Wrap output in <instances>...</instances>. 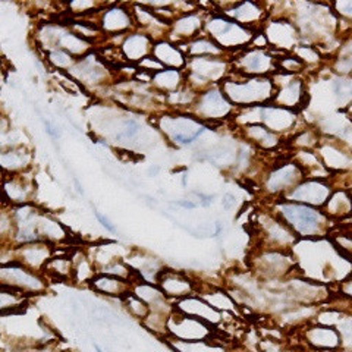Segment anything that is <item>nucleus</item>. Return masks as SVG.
<instances>
[{"label":"nucleus","instance_id":"c85d7f7f","mask_svg":"<svg viewBox=\"0 0 352 352\" xmlns=\"http://www.w3.org/2000/svg\"><path fill=\"white\" fill-rule=\"evenodd\" d=\"M340 292H342V295H345L346 298H349L352 301V273L346 279L342 280V283H340Z\"/></svg>","mask_w":352,"mask_h":352},{"label":"nucleus","instance_id":"393cba45","mask_svg":"<svg viewBox=\"0 0 352 352\" xmlns=\"http://www.w3.org/2000/svg\"><path fill=\"white\" fill-rule=\"evenodd\" d=\"M126 300H128V310H129L132 314L140 317V318L148 317L150 308H148V305H147L144 301H142L141 298H135L134 295L128 294V295H126Z\"/></svg>","mask_w":352,"mask_h":352},{"label":"nucleus","instance_id":"c756f323","mask_svg":"<svg viewBox=\"0 0 352 352\" xmlns=\"http://www.w3.org/2000/svg\"><path fill=\"white\" fill-rule=\"evenodd\" d=\"M94 214H96V217H97V220H98V222H100L102 223V226L103 228H106L107 230H109V232H116V228L112 225V223H110V220L107 219V217H104L102 213H98L97 210H94Z\"/></svg>","mask_w":352,"mask_h":352},{"label":"nucleus","instance_id":"4468645a","mask_svg":"<svg viewBox=\"0 0 352 352\" xmlns=\"http://www.w3.org/2000/svg\"><path fill=\"white\" fill-rule=\"evenodd\" d=\"M178 310L188 316L200 318V320L212 326L217 324L220 322V318H222L216 308H213L208 302H204L203 300H198V298H184L179 302Z\"/></svg>","mask_w":352,"mask_h":352},{"label":"nucleus","instance_id":"f257e3e1","mask_svg":"<svg viewBox=\"0 0 352 352\" xmlns=\"http://www.w3.org/2000/svg\"><path fill=\"white\" fill-rule=\"evenodd\" d=\"M274 212L296 236L314 239L329 235L330 217L320 208L282 200L276 204Z\"/></svg>","mask_w":352,"mask_h":352},{"label":"nucleus","instance_id":"aec40b11","mask_svg":"<svg viewBox=\"0 0 352 352\" xmlns=\"http://www.w3.org/2000/svg\"><path fill=\"white\" fill-rule=\"evenodd\" d=\"M322 156L324 157V163L329 169L345 170L352 166V153L342 151L339 147L330 146L322 148Z\"/></svg>","mask_w":352,"mask_h":352},{"label":"nucleus","instance_id":"cd10ccee","mask_svg":"<svg viewBox=\"0 0 352 352\" xmlns=\"http://www.w3.org/2000/svg\"><path fill=\"white\" fill-rule=\"evenodd\" d=\"M333 8L335 12H338L340 16L352 21V2H338L333 5Z\"/></svg>","mask_w":352,"mask_h":352},{"label":"nucleus","instance_id":"72a5a7b5","mask_svg":"<svg viewBox=\"0 0 352 352\" xmlns=\"http://www.w3.org/2000/svg\"><path fill=\"white\" fill-rule=\"evenodd\" d=\"M94 348H96V351H97V352H104V351H103L100 346H98V345H96Z\"/></svg>","mask_w":352,"mask_h":352},{"label":"nucleus","instance_id":"b1692460","mask_svg":"<svg viewBox=\"0 0 352 352\" xmlns=\"http://www.w3.org/2000/svg\"><path fill=\"white\" fill-rule=\"evenodd\" d=\"M178 28L182 30L184 37H192L195 32L201 30V19L195 15L185 16L178 22Z\"/></svg>","mask_w":352,"mask_h":352},{"label":"nucleus","instance_id":"2eb2a0df","mask_svg":"<svg viewBox=\"0 0 352 352\" xmlns=\"http://www.w3.org/2000/svg\"><path fill=\"white\" fill-rule=\"evenodd\" d=\"M157 282L162 286V291L169 296H190L192 292V283L178 273L163 270L159 274Z\"/></svg>","mask_w":352,"mask_h":352},{"label":"nucleus","instance_id":"bb28decb","mask_svg":"<svg viewBox=\"0 0 352 352\" xmlns=\"http://www.w3.org/2000/svg\"><path fill=\"white\" fill-rule=\"evenodd\" d=\"M140 132V125L138 122H135V120H128V122L125 124L124 129L119 132L118 134V140H122V138H134L137 134Z\"/></svg>","mask_w":352,"mask_h":352},{"label":"nucleus","instance_id":"f03ea898","mask_svg":"<svg viewBox=\"0 0 352 352\" xmlns=\"http://www.w3.org/2000/svg\"><path fill=\"white\" fill-rule=\"evenodd\" d=\"M222 88L230 103L247 107H256L254 104L273 102L274 96H276L273 81L270 78H263V76L242 82L226 81Z\"/></svg>","mask_w":352,"mask_h":352},{"label":"nucleus","instance_id":"a211bd4d","mask_svg":"<svg viewBox=\"0 0 352 352\" xmlns=\"http://www.w3.org/2000/svg\"><path fill=\"white\" fill-rule=\"evenodd\" d=\"M304 97H305V93H304L302 82L301 81H291L283 88V90L276 93V96H274V98H273V102L276 103L274 106H278V107L294 109V107L301 104Z\"/></svg>","mask_w":352,"mask_h":352},{"label":"nucleus","instance_id":"39448f33","mask_svg":"<svg viewBox=\"0 0 352 352\" xmlns=\"http://www.w3.org/2000/svg\"><path fill=\"white\" fill-rule=\"evenodd\" d=\"M332 195V186L322 179L305 181L296 185L292 191L286 194V200L302 203L311 207H324L327 200Z\"/></svg>","mask_w":352,"mask_h":352},{"label":"nucleus","instance_id":"1a4fd4ad","mask_svg":"<svg viewBox=\"0 0 352 352\" xmlns=\"http://www.w3.org/2000/svg\"><path fill=\"white\" fill-rule=\"evenodd\" d=\"M232 112V103L228 100V97L219 90H210L201 96L198 102V113L204 116V119L216 120L228 116Z\"/></svg>","mask_w":352,"mask_h":352},{"label":"nucleus","instance_id":"dca6fc26","mask_svg":"<svg viewBox=\"0 0 352 352\" xmlns=\"http://www.w3.org/2000/svg\"><path fill=\"white\" fill-rule=\"evenodd\" d=\"M330 219H344L352 214V195L346 191H335L323 210Z\"/></svg>","mask_w":352,"mask_h":352},{"label":"nucleus","instance_id":"a878e982","mask_svg":"<svg viewBox=\"0 0 352 352\" xmlns=\"http://www.w3.org/2000/svg\"><path fill=\"white\" fill-rule=\"evenodd\" d=\"M296 58H300L304 63H317L318 53L313 47H300L296 49Z\"/></svg>","mask_w":352,"mask_h":352},{"label":"nucleus","instance_id":"423d86ee","mask_svg":"<svg viewBox=\"0 0 352 352\" xmlns=\"http://www.w3.org/2000/svg\"><path fill=\"white\" fill-rule=\"evenodd\" d=\"M2 286H8L21 292H38L44 289L43 280L36 276L25 266H19L18 263H10L9 266L2 267Z\"/></svg>","mask_w":352,"mask_h":352},{"label":"nucleus","instance_id":"20e7f679","mask_svg":"<svg viewBox=\"0 0 352 352\" xmlns=\"http://www.w3.org/2000/svg\"><path fill=\"white\" fill-rule=\"evenodd\" d=\"M168 329L173 339L185 340V342H198V340L213 339L212 324L179 310L175 316H172Z\"/></svg>","mask_w":352,"mask_h":352},{"label":"nucleus","instance_id":"7c9ffc66","mask_svg":"<svg viewBox=\"0 0 352 352\" xmlns=\"http://www.w3.org/2000/svg\"><path fill=\"white\" fill-rule=\"evenodd\" d=\"M235 203H236L235 195H232V194H225V195H223L222 204H223V207L226 208V210H230V208H232V207L235 206Z\"/></svg>","mask_w":352,"mask_h":352},{"label":"nucleus","instance_id":"412c9836","mask_svg":"<svg viewBox=\"0 0 352 352\" xmlns=\"http://www.w3.org/2000/svg\"><path fill=\"white\" fill-rule=\"evenodd\" d=\"M226 14L229 16H232L242 22V25L250 28V24L254 21H260L261 16L264 15L263 10L254 5V3H235L234 10H226ZM251 30V28H250Z\"/></svg>","mask_w":352,"mask_h":352},{"label":"nucleus","instance_id":"ddd939ff","mask_svg":"<svg viewBox=\"0 0 352 352\" xmlns=\"http://www.w3.org/2000/svg\"><path fill=\"white\" fill-rule=\"evenodd\" d=\"M267 41L273 44L276 49L280 50H288L295 46L296 43V30L294 25L286 21H278L272 22L267 27Z\"/></svg>","mask_w":352,"mask_h":352},{"label":"nucleus","instance_id":"f3484780","mask_svg":"<svg viewBox=\"0 0 352 352\" xmlns=\"http://www.w3.org/2000/svg\"><path fill=\"white\" fill-rule=\"evenodd\" d=\"M22 264H27L30 267H41L46 266L50 260V247L41 242H30L21 248Z\"/></svg>","mask_w":352,"mask_h":352},{"label":"nucleus","instance_id":"6ab92c4d","mask_svg":"<svg viewBox=\"0 0 352 352\" xmlns=\"http://www.w3.org/2000/svg\"><path fill=\"white\" fill-rule=\"evenodd\" d=\"M93 289L104 295H128L129 285L118 276H96L93 278Z\"/></svg>","mask_w":352,"mask_h":352},{"label":"nucleus","instance_id":"7ed1b4c3","mask_svg":"<svg viewBox=\"0 0 352 352\" xmlns=\"http://www.w3.org/2000/svg\"><path fill=\"white\" fill-rule=\"evenodd\" d=\"M207 30L220 49H242L254 38L248 27L219 16L208 21Z\"/></svg>","mask_w":352,"mask_h":352},{"label":"nucleus","instance_id":"9d476101","mask_svg":"<svg viewBox=\"0 0 352 352\" xmlns=\"http://www.w3.org/2000/svg\"><path fill=\"white\" fill-rule=\"evenodd\" d=\"M307 344L317 351H336L340 349V335L336 327L317 324L308 327L304 332Z\"/></svg>","mask_w":352,"mask_h":352},{"label":"nucleus","instance_id":"2f4dec72","mask_svg":"<svg viewBox=\"0 0 352 352\" xmlns=\"http://www.w3.org/2000/svg\"><path fill=\"white\" fill-rule=\"evenodd\" d=\"M175 204H176V206H181V207H184V208H195V207H197V204H195V203H192V201H186V200L176 201Z\"/></svg>","mask_w":352,"mask_h":352},{"label":"nucleus","instance_id":"9b49d317","mask_svg":"<svg viewBox=\"0 0 352 352\" xmlns=\"http://www.w3.org/2000/svg\"><path fill=\"white\" fill-rule=\"evenodd\" d=\"M242 71L252 75H264L273 71H278V62L274 60L270 53L266 50H248L244 56L239 58Z\"/></svg>","mask_w":352,"mask_h":352},{"label":"nucleus","instance_id":"0eeeda50","mask_svg":"<svg viewBox=\"0 0 352 352\" xmlns=\"http://www.w3.org/2000/svg\"><path fill=\"white\" fill-rule=\"evenodd\" d=\"M295 257L286 254V251L267 250L257 257V272L267 278H282L295 266Z\"/></svg>","mask_w":352,"mask_h":352},{"label":"nucleus","instance_id":"6e6552de","mask_svg":"<svg viewBox=\"0 0 352 352\" xmlns=\"http://www.w3.org/2000/svg\"><path fill=\"white\" fill-rule=\"evenodd\" d=\"M304 178V172L298 164H286V166L274 170L267 181V190L270 194H288Z\"/></svg>","mask_w":352,"mask_h":352},{"label":"nucleus","instance_id":"4be33fe9","mask_svg":"<svg viewBox=\"0 0 352 352\" xmlns=\"http://www.w3.org/2000/svg\"><path fill=\"white\" fill-rule=\"evenodd\" d=\"M247 132H248V137L252 138L254 141H257L260 146L263 147H274L278 144V137L274 132L269 131L266 126H261L258 124H254L247 128Z\"/></svg>","mask_w":352,"mask_h":352},{"label":"nucleus","instance_id":"473e14b6","mask_svg":"<svg viewBox=\"0 0 352 352\" xmlns=\"http://www.w3.org/2000/svg\"><path fill=\"white\" fill-rule=\"evenodd\" d=\"M159 170H160V168H157V166L150 168V169H148V175H150V176H156V175L159 173Z\"/></svg>","mask_w":352,"mask_h":352},{"label":"nucleus","instance_id":"f8f14e48","mask_svg":"<svg viewBox=\"0 0 352 352\" xmlns=\"http://www.w3.org/2000/svg\"><path fill=\"white\" fill-rule=\"evenodd\" d=\"M260 120L266 124V128L272 132L286 131L292 126L295 120V113L289 109H283L278 106L260 107Z\"/></svg>","mask_w":352,"mask_h":352},{"label":"nucleus","instance_id":"5701e85b","mask_svg":"<svg viewBox=\"0 0 352 352\" xmlns=\"http://www.w3.org/2000/svg\"><path fill=\"white\" fill-rule=\"evenodd\" d=\"M336 330L340 335V349L352 352V316L340 317Z\"/></svg>","mask_w":352,"mask_h":352}]
</instances>
